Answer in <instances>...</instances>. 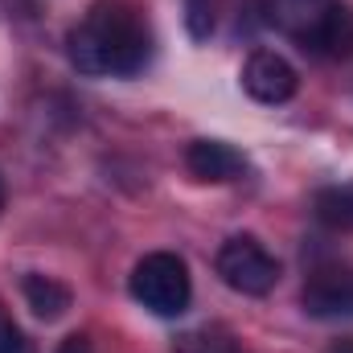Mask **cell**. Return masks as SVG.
<instances>
[{
  "instance_id": "12",
  "label": "cell",
  "mask_w": 353,
  "mask_h": 353,
  "mask_svg": "<svg viewBox=\"0 0 353 353\" xmlns=\"http://www.w3.org/2000/svg\"><path fill=\"white\" fill-rule=\"evenodd\" d=\"M0 353H33L29 337L12 325V316L4 312V304H0Z\"/></svg>"
},
{
  "instance_id": "11",
  "label": "cell",
  "mask_w": 353,
  "mask_h": 353,
  "mask_svg": "<svg viewBox=\"0 0 353 353\" xmlns=\"http://www.w3.org/2000/svg\"><path fill=\"white\" fill-rule=\"evenodd\" d=\"M185 4V29L193 41H210L218 29V0H181Z\"/></svg>"
},
{
  "instance_id": "4",
  "label": "cell",
  "mask_w": 353,
  "mask_h": 353,
  "mask_svg": "<svg viewBox=\"0 0 353 353\" xmlns=\"http://www.w3.org/2000/svg\"><path fill=\"white\" fill-rule=\"evenodd\" d=\"M214 267H218L222 283L234 288L239 296H267L279 283V259L267 251L259 239H251V234L226 239Z\"/></svg>"
},
{
  "instance_id": "3",
  "label": "cell",
  "mask_w": 353,
  "mask_h": 353,
  "mask_svg": "<svg viewBox=\"0 0 353 353\" xmlns=\"http://www.w3.org/2000/svg\"><path fill=\"white\" fill-rule=\"evenodd\" d=\"M132 296L136 304H144L152 316H181L193 300V279L181 255L173 251H152L144 255L132 271Z\"/></svg>"
},
{
  "instance_id": "1",
  "label": "cell",
  "mask_w": 353,
  "mask_h": 353,
  "mask_svg": "<svg viewBox=\"0 0 353 353\" xmlns=\"http://www.w3.org/2000/svg\"><path fill=\"white\" fill-rule=\"evenodd\" d=\"M66 54L74 70L87 79H99V74L128 79L148 66L152 41H148V25L128 0H99L66 33Z\"/></svg>"
},
{
  "instance_id": "2",
  "label": "cell",
  "mask_w": 353,
  "mask_h": 353,
  "mask_svg": "<svg viewBox=\"0 0 353 353\" xmlns=\"http://www.w3.org/2000/svg\"><path fill=\"white\" fill-rule=\"evenodd\" d=\"M263 21L312 54L341 58L353 50V12L341 0H263Z\"/></svg>"
},
{
  "instance_id": "14",
  "label": "cell",
  "mask_w": 353,
  "mask_h": 353,
  "mask_svg": "<svg viewBox=\"0 0 353 353\" xmlns=\"http://www.w3.org/2000/svg\"><path fill=\"white\" fill-rule=\"evenodd\" d=\"M325 353H353V337H341V341H333Z\"/></svg>"
},
{
  "instance_id": "15",
  "label": "cell",
  "mask_w": 353,
  "mask_h": 353,
  "mask_svg": "<svg viewBox=\"0 0 353 353\" xmlns=\"http://www.w3.org/2000/svg\"><path fill=\"white\" fill-rule=\"evenodd\" d=\"M0 214H4V181H0Z\"/></svg>"
},
{
  "instance_id": "13",
  "label": "cell",
  "mask_w": 353,
  "mask_h": 353,
  "mask_svg": "<svg viewBox=\"0 0 353 353\" xmlns=\"http://www.w3.org/2000/svg\"><path fill=\"white\" fill-rule=\"evenodd\" d=\"M58 353H94V350H90L87 337H66V341L58 345Z\"/></svg>"
},
{
  "instance_id": "7",
  "label": "cell",
  "mask_w": 353,
  "mask_h": 353,
  "mask_svg": "<svg viewBox=\"0 0 353 353\" xmlns=\"http://www.w3.org/2000/svg\"><path fill=\"white\" fill-rule=\"evenodd\" d=\"M185 169L197 176V181H210V185H222V181H239L247 173V157L222 140H193L185 148Z\"/></svg>"
},
{
  "instance_id": "5",
  "label": "cell",
  "mask_w": 353,
  "mask_h": 353,
  "mask_svg": "<svg viewBox=\"0 0 353 353\" xmlns=\"http://www.w3.org/2000/svg\"><path fill=\"white\" fill-rule=\"evenodd\" d=\"M296 87H300L296 66H292L283 54H275V50H255V54L247 58V66H243V90H247L255 103H263V107L288 103V99L296 94Z\"/></svg>"
},
{
  "instance_id": "8",
  "label": "cell",
  "mask_w": 353,
  "mask_h": 353,
  "mask_svg": "<svg viewBox=\"0 0 353 353\" xmlns=\"http://www.w3.org/2000/svg\"><path fill=\"white\" fill-rule=\"evenodd\" d=\"M21 292H25V304L33 308L37 321H62L70 312V304H74L70 288L62 279H54V275H41V271H29L21 279Z\"/></svg>"
},
{
  "instance_id": "10",
  "label": "cell",
  "mask_w": 353,
  "mask_h": 353,
  "mask_svg": "<svg viewBox=\"0 0 353 353\" xmlns=\"http://www.w3.org/2000/svg\"><path fill=\"white\" fill-rule=\"evenodd\" d=\"M176 353H247V350H239L234 337L222 333V329H193L176 341Z\"/></svg>"
},
{
  "instance_id": "9",
  "label": "cell",
  "mask_w": 353,
  "mask_h": 353,
  "mask_svg": "<svg viewBox=\"0 0 353 353\" xmlns=\"http://www.w3.org/2000/svg\"><path fill=\"white\" fill-rule=\"evenodd\" d=\"M316 218L333 230H353V189H325L316 193Z\"/></svg>"
},
{
  "instance_id": "6",
  "label": "cell",
  "mask_w": 353,
  "mask_h": 353,
  "mask_svg": "<svg viewBox=\"0 0 353 353\" xmlns=\"http://www.w3.org/2000/svg\"><path fill=\"white\" fill-rule=\"evenodd\" d=\"M304 312L316 321L353 316V271H316L304 283Z\"/></svg>"
}]
</instances>
